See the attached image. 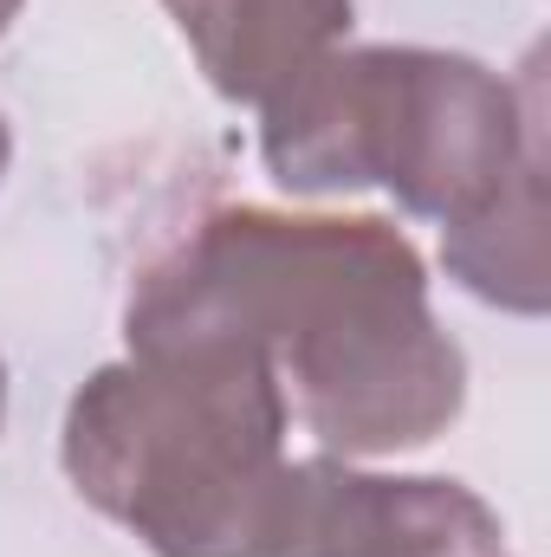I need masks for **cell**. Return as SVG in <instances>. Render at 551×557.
Masks as SVG:
<instances>
[{
    "label": "cell",
    "mask_w": 551,
    "mask_h": 557,
    "mask_svg": "<svg viewBox=\"0 0 551 557\" xmlns=\"http://www.w3.org/2000/svg\"><path fill=\"white\" fill-rule=\"evenodd\" d=\"M131 344H247L292 370L298 416L344 454L415 447L461 409L421 260L383 221L221 214L131 305Z\"/></svg>",
    "instance_id": "6da1fadb"
},
{
    "label": "cell",
    "mask_w": 551,
    "mask_h": 557,
    "mask_svg": "<svg viewBox=\"0 0 551 557\" xmlns=\"http://www.w3.org/2000/svg\"><path fill=\"white\" fill-rule=\"evenodd\" d=\"M285 396L247 344H156L105 370L65 421L85 499L162 557H267Z\"/></svg>",
    "instance_id": "7a4b0ae2"
},
{
    "label": "cell",
    "mask_w": 551,
    "mask_h": 557,
    "mask_svg": "<svg viewBox=\"0 0 551 557\" xmlns=\"http://www.w3.org/2000/svg\"><path fill=\"white\" fill-rule=\"evenodd\" d=\"M539 117L467 59L351 52L311 59L267 98V162L285 188H390L415 214L474 221L519 162Z\"/></svg>",
    "instance_id": "3957f363"
},
{
    "label": "cell",
    "mask_w": 551,
    "mask_h": 557,
    "mask_svg": "<svg viewBox=\"0 0 551 557\" xmlns=\"http://www.w3.org/2000/svg\"><path fill=\"white\" fill-rule=\"evenodd\" d=\"M500 519L454 480H370L331 460L285 467L267 557H493Z\"/></svg>",
    "instance_id": "277c9868"
},
{
    "label": "cell",
    "mask_w": 551,
    "mask_h": 557,
    "mask_svg": "<svg viewBox=\"0 0 551 557\" xmlns=\"http://www.w3.org/2000/svg\"><path fill=\"white\" fill-rule=\"evenodd\" d=\"M228 98H273L344 26L351 0H169Z\"/></svg>",
    "instance_id": "5b68a950"
},
{
    "label": "cell",
    "mask_w": 551,
    "mask_h": 557,
    "mask_svg": "<svg viewBox=\"0 0 551 557\" xmlns=\"http://www.w3.org/2000/svg\"><path fill=\"white\" fill-rule=\"evenodd\" d=\"M13 7H20V0H0V26H7V13H13Z\"/></svg>",
    "instance_id": "8992f818"
},
{
    "label": "cell",
    "mask_w": 551,
    "mask_h": 557,
    "mask_svg": "<svg viewBox=\"0 0 551 557\" xmlns=\"http://www.w3.org/2000/svg\"><path fill=\"white\" fill-rule=\"evenodd\" d=\"M0 169H7V131H0Z\"/></svg>",
    "instance_id": "52a82bcc"
}]
</instances>
